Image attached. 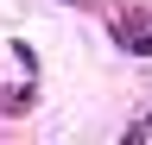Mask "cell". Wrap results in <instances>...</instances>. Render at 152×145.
Here are the masks:
<instances>
[]
</instances>
